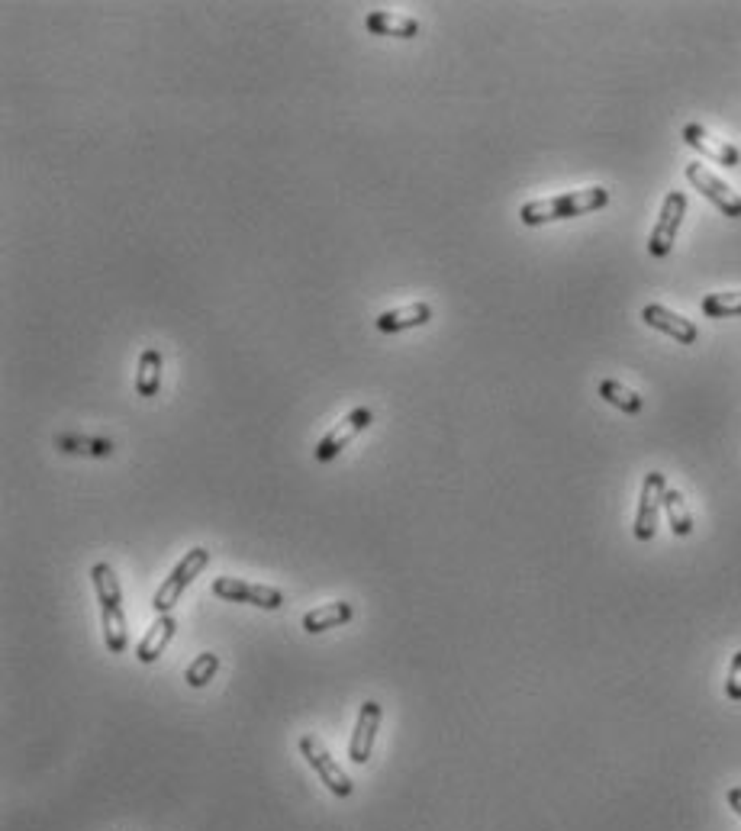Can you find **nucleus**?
<instances>
[{
    "instance_id": "21",
    "label": "nucleus",
    "mask_w": 741,
    "mask_h": 831,
    "mask_svg": "<svg viewBox=\"0 0 741 831\" xmlns=\"http://www.w3.org/2000/svg\"><path fill=\"white\" fill-rule=\"evenodd\" d=\"M700 310L709 319H725V316H741V290H722V294H706Z\"/></svg>"
},
{
    "instance_id": "18",
    "label": "nucleus",
    "mask_w": 741,
    "mask_h": 831,
    "mask_svg": "<svg viewBox=\"0 0 741 831\" xmlns=\"http://www.w3.org/2000/svg\"><path fill=\"white\" fill-rule=\"evenodd\" d=\"M55 448L68 451V455H91V458L113 455L110 439H87V435H55Z\"/></svg>"
},
{
    "instance_id": "6",
    "label": "nucleus",
    "mask_w": 741,
    "mask_h": 831,
    "mask_svg": "<svg viewBox=\"0 0 741 831\" xmlns=\"http://www.w3.org/2000/svg\"><path fill=\"white\" fill-rule=\"evenodd\" d=\"M684 213H687V194L684 191H671L664 197L658 223L648 236V252L655 258L671 255L674 242H677V232H680V223H684Z\"/></svg>"
},
{
    "instance_id": "23",
    "label": "nucleus",
    "mask_w": 741,
    "mask_h": 831,
    "mask_svg": "<svg viewBox=\"0 0 741 831\" xmlns=\"http://www.w3.org/2000/svg\"><path fill=\"white\" fill-rule=\"evenodd\" d=\"M725 693L735 703H741V651L732 658V667H729V680H725Z\"/></svg>"
},
{
    "instance_id": "1",
    "label": "nucleus",
    "mask_w": 741,
    "mask_h": 831,
    "mask_svg": "<svg viewBox=\"0 0 741 831\" xmlns=\"http://www.w3.org/2000/svg\"><path fill=\"white\" fill-rule=\"evenodd\" d=\"M91 580L97 590V603H100V625H104V645L110 654H123L129 645V632H126V612H123V590H120V577L116 571L100 561L91 567Z\"/></svg>"
},
{
    "instance_id": "15",
    "label": "nucleus",
    "mask_w": 741,
    "mask_h": 831,
    "mask_svg": "<svg viewBox=\"0 0 741 831\" xmlns=\"http://www.w3.org/2000/svg\"><path fill=\"white\" fill-rule=\"evenodd\" d=\"M365 29L371 36H394V39H413L419 33V23L413 17L390 10H371L365 17Z\"/></svg>"
},
{
    "instance_id": "17",
    "label": "nucleus",
    "mask_w": 741,
    "mask_h": 831,
    "mask_svg": "<svg viewBox=\"0 0 741 831\" xmlns=\"http://www.w3.org/2000/svg\"><path fill=\"white\" fill-rule=\"evenodd\" d=\"M162 352L158 348H145L139 355V371H136V393L139 397H155L162 387Z\"/></svg>"
},
{
    "instance_id": "5",
    "label": "nucleus",
    "mask_w": 741,
    "mask_h": 831,
    "mask_svg": "<svg viewBox=\"0 0 741 831\" xmlns=\"http://www.w3.org/2000/svg\"><path fill=\"white\" fill-rule=\"evenodd\" d=\"M213 596L229 603H245V606H258V609H281L284 606V593L278 587H268V583H249L239 577H216L213 580Z\"/></svg>"
},
{
    "instance_id": "7",
    "label": "nucleus",
    "mask_w": 741,
    "mask_h": 831,
    "mask_svg": "<svg viewBox=\"0 0 741 831\" xmlns=\"http://www.w3.org/2000/svg\"><path fill=\"white\" fill-rule=\"evenodd\" d=\"M368 426H371V410H368V406H358V410L348 413V416L339 422V426H332V429L323 435V439L316 442L313 458H316L319 464H329L332 458H339L342 451H345L348 445H352Z\"/></svg>"
},
{
    "instance_id": "19",
    "label": "nucleus",
    "mask_w": 741,
    "mask_h": 831,
    "mask_svg": "<svg viewBox=\"0 0 741 831\" xmlns=\"http://www.w3.org/2000/svg\"><path fill=\"white\" fill-rule=\"evenodd\" d=\"M664 513H667V522H671V532L677 538H687L693 532V516H690V509H687L684 493H680L677 487H667V493H664Z\"/></svg>"
},
{
    "instance_id": "20",
    "label": "nucleus",
    "mask_w": 741,
    "mask_h": 831,
    "mask_svg": "<svg viewBox=\"0 0 741 831\" xmlns=\"http://www.w3.org/2000/svg\"><path fill=\"white\" fill-rule=\"evenodd\" d=\"M600 397L609 403V406H616V410H622V413H642V397H638V393L632 390V387H626L622 381H613V377H606V381H600Z\"/></svg>"
},
{
    "instance_id": "4",
    "label": "nucleus",
    "mask_w": 741,
    "mask_h": 831,
    "mask_svg": "<svg viewBox=\"0 0 741 831\" xmlns=\"http://www.w3.org/2000/svg\"><path fill=\"white\" fill-rule=\"evenodd\" d=\"M297 745H300V754L307 757V764L313 767V774L326 783V790H329L332 796H339V799L352 796V790H355L352 777H348L345 770H342L336 761H332V754L326 751L323 741H319L313 732H307V735H300Z\"/></svg>"
},
{
    "instance_id": "13",
    "label": "nucleus",
    "mask_w": 741,
    "mask_h": 831,
    "mask_svg": "<svg viewBox=\"0 0 741 831\" xmlns=\"http://www.w3.org/2000/svg\"><path fill=\"white\" fill-rule=\"evenodd\" d=\"M174 632H178V619H174L171 612H162V616H155V622L149 625V632H145L142 641H139L136 658H139L142 664H155V661L165 654V648L171 645Z\"/></svg>"
},
{
    "instance_id": "9",
    "label": "nucleus",
    "mask_w": 741,
    "mask_h": 831,
    "mask_svg": "<svg viewBox=\"0 0 741 831\" xmlns=\"http://www.w3.org/2000/svg\"><path fill=\"white\" fill-rule=\"evenodd\" d=\"M687 181H690L709 203H716V207H719L725 216H732V220H741V197H738L722 178H716V174L709 171L706 165H700V162L687 165Z\"/></svg>"
},
{
    "instance_id": "3",
    "label": "nucleus",
    "mask_w": 741,
    "mask_h": 831,
    "mask_svg": "<svg viewBox=\"0 0 741 831\" xmlns=\"http://www.w3.org/2000/svg\"><path fill=\"white\" fill-rule=\"evenodd\" d=\"M210 564V551L207 548H191L184 554V558L178 561V567L162 580V587L155 590V616H162V612H171L174 606H178V600L184 596V590L191 587V583L203 574V567Z\"/></svg>"
},
{
    "instance_id": "24",
    "label": "nucleus",
    "mask_w": 741,
    "mask_h": 831,
    "mask_svg": "<svg viewBox=\"0 0 741 831\" xmlns=\"http://www.w3.org/2000/svg\"><path fill=\"white\" fill-rule=\"evenodd\" d=\"M725 799H729V806L741 815V786H732L729 796H725Z\"/></svg>"
},
{
    "instance_id": "22",
    "label": "nucleus",
    "mask_w": 741,
    "mask_h": 831,
    "mask_svg": "<svg viewBox=\"0 0 741 831\" xmlns=\"http://www.w3.org/2000/svg\"><path fill=\"white\" fill-rule=\"evenodd\" d=\"M216 670H220V658H216L213 651H203V654H197V658H194L191 664H187V670H184L187 687H194V690L207 687V683L216 677Z\"/></svg>"
},
{
    "instance_id": "16",
    "label": "nucleus",
    "mask_w": 741,
    "mask_h": 831,
    "mask_svg": "<svg viewBox=\"0 0 741 831\" xmlns=\"http://www.w3.org/2000/svg\"><path fill=\"white\" fill-rule=\"evenodd\" d=\"M355 616V609L352 603H326V606H316L310 609L307 616H303V632H310V635H319V632H329V629H339V625L345 622H352Z\"/></svg>"
},
{
    "instance_id": "2",
    "label": "nucleus",
    "mask_w": 741,
    "mask_h": 831,
    "mask_svg": "<svg viewBox=\"0 0 741 831\" xmlns=\"http://www.w3.org/2000/svg\"><path fill=\"white\" fill-rule=\"evenodd\" d=\"M606 203H609L606 187H584V191H568V194H558V197L522 203L519 220H522V226H545V223H555V220H571V216L603 210Z\"/></svg>"
},
{
    "instance_id": "14",
    "label": "nucleus",
    "mask_w": 741,
    "mask_h": 831,
    "mask_svg": "<svg viewBox=\"0 0 741 831\" xmlns=\"http://www.w3.org/2000/svg\"><path fill=\"white\" fill-rule=\"evenodd\" d=\"M429 319H432V306L426 300H416V303L397 306V310H384L381 316H377V329L381 332H406V329L426 326Z\"/></svg>"
},
{
    "instance_id": "10",
    "label": "nucleus",
    "mask_w": 741,
    "mask_h": 831,
    "mask_svg": "<svg viewBox=\"0 0 741 831\" xmlns=\"http://www.w3.org/2000/svg\"><path fill=\"white\" fill-rule=\"evenodd\" d=\"M381 719H384L381 703H377V699H365L361 709H358V722H355L352 741H348V757H352V764L365 767L371 761L374 738H377V728H381Z\"/></svg>"
},
{
    "instance_id": "12",
    "label": "nucleus",
    "mask_w": 741,
    "mask_h": 831,
    "mask_svg": "<svg viewBox=\"0 0 741 831\" xmlns=\"http://www.w3.org/2000/svg\"><path fill=\"white\" fill-rule=\"evenodd\" d=\"M642 319L651 326V329H658V332H667L674 342L680 345H693L696 339H700V329H696L687 316H680L674 310H667V306L661 303H648L645 310H642Z\"/></svg>"
},
{
    "instance_id": "8",
    "label": "nucleus",
    "mask_w": 741,
    "mask_h": 831,
    "mask_svg": "<svg viewBox=\"0 0 741 831\" xmlns=\"http://www.w3.org/2000/svg\"><path fill=\"white\" fill-rule=\"evenodd\" d=\"M667 480L661 471H651L642 480V497H638V513H635V538L638 542H651L658 532V516L664 506Z\"/></svg>"
},
{
    "instance_id": "11",
    "label": "nucleus",
    "mask_w": 741,
    "mask_h": 831,
    "mask_svg": "<svg viewBox=\"0 0 741 831\" xmlns=\"http://www.w3.org/2000/svg\"><path fill=\"white\" fill-rule=\"evenodd\" d=\"M684 142L690 145V149H696L700 155L706 158H713L716 165H725V168H735L741 162V155L732 142H725V139H716L713 133H709L706 126L700 123H687L684 126Z\"/></svg>"
}]
</instances>
